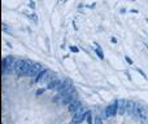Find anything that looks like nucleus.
<instances>
[{
  "instance_id": "1",
  "label": "nucleus",
  "mask_w": 148,
  "mask_h": 124,
  "mask_svg": "<svg viewBox=\"0 0 148 124\" xmlns=\"http://www.w3.org/2000/svg\"><path fill=\"white\" fill-rule=\"evenodd\" d=\"M31 63L33 62L27 61V60H16L14 67H13L16 75L17 76H27V73L31 67Z\"/></svg>"
},
{
  "instance_id": "2",
  "label": "nucleus",
  "mask_w": 148,
  "mask_h": 124,
  "mask_svg": "<svg viewBox=\"0 0 148 124\" xmlns=\"http://www.w3.org/2000/svg\"><path fill=\"white\" fill-rule=\"evenodd\" d=\"M74 89V85H73V81L70 80V79H66L65 81H62L61 85H60V88L57 89V96H60L62 98L64 96H66L68 93H69L70 91H73Z\"/></svg>"
},
{
  "instance_id": "3",
  "label": "nucleus",
  "mask_w": 148,
  "mask_h": 124,
  "mask_svg": "<svg viewBox=\"0 0 148 124\" xmlns=\"http://www.w3.org/2000/svg\"><path fill=\"white\" fill-rule=\"evenodd\" d=\"M87 112H88V110H86L83 106H82L81 109L77 110V111L73 114V119L70 120L69 124H78V123L84 122V120H86V117H87Z\"/></svg>"
},
{
  "instance_id": "4",
  "label": "nucleus",
  "mask_w": 148,
  "mask_h": 124,
  "mask_svg": "<svg viewBox=\"0 0 148 124\" xmlns=\"http://www.w3.org/2000/svg\"><path fill=\"white\" fill-rule=\"evenodd\" d=\"M118 110V100H114L112 104H109L104 110V118H112L114 115H117Z\"/></svg>"
},
{
  "instance_id": "5",
  "label": "nucleus",
  "mask_w": 148,
  "mask_h": 124,
  "mask_svg": "<svg viewBox=\"0 0 148 124\" xmlns=\"http://www.w3.org/2000/svg\"><path fill=\"white\" fill-rule=\"evenodd\" d=\"M14 63H16V58L13 56H7L5 58H3V71L9 74L10 70L14 67Z\"/></svg>"
},
{
  "instance_id": "6",
  "label": "nucleus",
  "mask_w": 148,
  "mask_h": 124,
  "mask_svg": "<svg viewBox=\"0 0 148 124\" xmlns=\"http://www.w3.org/2000/svg\"><path fill=\"white\" fill-rule=\"evenodd\" d=\"M77 100H78V93H77L75 89H73V91H70L69 93L66 94V96L62 97L60 104H61V105H70L72 102L77 101Z\"/></svg>"
},
{
  "instance_id": "7",
  "label": "nucleus",
  "mask_w": 148,
  "mask_h": 124,
  "mask_svg": "<svg viewBox=\"0 0 148 124\" xmlns=\"http://www.w3.org/2000/svg\"><path fill=\"white\" fill-rule=\"evenodd\" d=\"M42 68H43V66H42L39 62H33L31 63L30 70H29V73H27V76L29 78H35Z\"/></svg>"
},
{
  "instance_id": "8",
  "label": "nucleus",
  "mask_w": 148,
  "mask_h": 124,
  "mask_svg": "<svg viewBox=\"0 0 148 124\" xmlns=\"http://www.w3.org/2000/svg\"><path fill=\"white\" fill-rule=\"evenodd\" d=\"M61 83L62 81L56 76V78H53L48 84H47L46 89H49V91H57V89L60 88V85H61Z\"/></svg>"
},
{
  "instance_id": "9",
  "label": "nucleus",
  "mask_w": 148,
  "mask_h": 124,
  "mask_svg": "<svg viewBox=\"0 0 148 124\" xmlns=\"http://www.w3.org/2000/svg\"><path fill=\"white\" fill-rule=\"evenodd\" d=\"M126 105H127V100H118V115H125L126 114Z\"/></svg>"
},
{
  "instance_id": "10",
  "label": "nucleus",
  "mask_w": 148,
  "mask_h": 124,
  "mask_svg": "<svg viewBox=\"0 0 148 124\" xmlns=\"http://www.w3.org/2000/svg\"><path fill=\"white\" fill-rule=\"evenodd\" d=\"M135 105H136V102H134L133 100H127V105H126V114H127L129 117H131V118H133Z\"/></svg>"
},
{
  "instance_id": "11",
  "label": "nucleus",
  "mask_w": 148,
  "mask_h": 124,
  "mask_svg": "<svg viewBox=\"0 0 148 124\" xmlns=\"http://www.w3.org/2000/svg\"><path fill=\"white\" fill-rule=\"evenodd\" d=\"M82 107V102L79 101V100H77V101H74V102H72L70 105H68V110H69L70 112H75L77 110H79Z\"/></svg>"
},
{
  "instance_id": "12",
  "label": "nucleus",
  "mask_w": 148,
  "mask_h": 124,
  "mask_svg": "<svg viewBox=\"0 0 148 124\" xmlns=\"http://www.w3.org/2000/svg\"><path fill=\"white\" fill-rule=\"evenodd\" d=\"M48 71H49V70H48V68H46V67H43V68H42V70L39 71V74H38V75H36L35 78H34V83H40V81L43 80V78H44V76L47 75V73H48Z\"/></svg>"
},
{
  "instance_id": "13",
  "label": "nucleus",
  "mask_w": 148,
  "mask_h": 124,
  "mask_svg": "<svg viewBox=\"0 0 148 124\" xmlns=\"http://www.w3.org/2000/svg\"><path fill=\"white\" fill-rule=\"evenodd\" d=\"M95 53L97 54V57H99L100 60H104V53H103V49L100 45H97L96 44V48H95Z\"/></svg>"
},
{
  "instance_id": "14",
  "label": "nucleus",
  "mask_w": 148,
  "mask_h": 124,
  "mask_svg": "<svg viewBox=\"0 0 148 124\" xmlns=\"http://www.w3.org/2000/svg\"><path fill=\"white\" fill-rule=\"evenodd\" d=\"M86 122H87V124H94V122H92V112L90 111V110H88V112H87Z\"/></svg>"
},
{
  "instance_id": "15",
  "label": "nucleus",
  "mask_w": 148,
  "mask_h": 124,
  "mask_svg": "<svg viewBox=\"0 0 148 124\" xmlns=\"http://www.w3.org/2000/svg\"><path fill=\"white\" fill-rule=\"evenodd\" d=\"M1 27H3V30H4L7 34H10V28H9V26H8L7 23H3Z\"/></svg>"
},
{
  "instance_id": "16",
  "label": "nucleus",
  "mask_w": 148,
  "mask_h": 124,
  "mask_svg": "<svg viewBox=\"0 0 148 124\" xmlns=\"http://www.w3.org/2000/svg\"><path fill=\"white\" fill-rule=\"evenodd\" d=\"M135 70H136V71H138V73H139V74H140V75H142V76H143V78H144V79H147V74H146V73H144V71H143V70H142V68H139V67H135Z\"/></svg>"
},
{
  "instance_id": "17",
  "label": "nucleus",
  "mask_w": 148,
  "mask_h": 124,
  "mask_svg": "<svg viewBox=\"0 0 148 124\" xmlns=\"http://www.w3.org/2000/svg\"><path fill=\"white\" fill-rule=\"evenodd\" d=\"M94 124H104V123H103V118L101 117H96V118H95Z\"/></svg>"
},
{
  "instance_id": "18",
  "label": "nucleus",
  "mask_w": 148,
  "mask_h": 124,
  "mask_svg": "<svg viewBox=\"0 0 148 124\" xmlns=\"http://www.w3.org/2000/svg\"><path fill=\"white\" fill-rule=\"evenodd\" d=\"M29 18H30V20H33L34 22H38V17H36V16L34 14V13H31V14H29Z\"/></svg>"
},
{
  "instance_id": "19",
  "label": "nucleus",
  "mask_w": 148,
  "mask_h": 124,
  "mask_svg": "<svg viewBox=\"0 0 148 124\" xmlns=\"http://www.w3.org/2000/svg\"><path fill=\"white\" fill-rule=\"evenodd\" d=\"M69 49H70V52H73V53H78V52H79V49L77 48L75 45H70Z\"/></svg>"
},
{
  "instance_id": "20",
  "label": "nucleus",
  "mask_w": 148,
  "mask_h": 124,
  "mask_svg": "<svg viewBox=\"0 0 148 124\" xmlns=\"http://www.w3.org/2000/svg\"><path fill=\"white\" fill-rule=\"evenodd\" d=\"M44 91H46V88H39L38 91H36V96H42V94L44 93Z\"/></svg>"
},
{
  "instance_id": "21",
  "label": "nucleus",
  "mask_w": 148,
  "mask_h": 124,
  "mask_svg": "<svg viewBox=\"0 0 148 124\" xmlns=\"http://www.w3.org/2000/svg\"><path fill=\"white\" fill-rule=\"evenodd\" d=\"M125 60H126V62L129 63V65H134V62H133V60L130 58L129 56H125Z\"/></svg>"
},
{
  "instance_id": "22",
  "label": "nucleus",
  "mask_w": 148,
  "mask_h": 124,
  "mask_svg": "<svg viewBox=\"0 0 148 124\" xmlns=\"http://www.w3.org/2000/svg\"><path fill=\"white\" fill-rule=\"evenodd\" d=\"M29 8H31V10H34V9H35V3L30 1V3H29Z\"/></svg>"
},
{
  "instance_id": "23",
  "label": "nucleus",
  "mask_w": 148,
  "mask_h": 124,
  "mask_svg": "<svg viewBox=\"0 0 148 124\" xmlns=\"http://www.w3.org/2000/svg\"><path fill=\"white\" fill-rule=\"evenodd\" d=\"M110 43L116 44V43H117V39H116V38H114V36H112V38H110Z\"/></svg>"
},
{
  "instance_id": "24",
  "label": "nucleus",
  "mask_w": 148,
  "mask_h": 124,
  "mask_svg": "<svg viewBox=\"0 0 148 124\" xmlns=\"http://www.w3.org/2000/svg\"><path fill=\"white\" fill-rule=\"evenodd\" d=\"M125 74H126V76L129 78V80H131V76H130V74H129V71H127V70H125Z\"/></svg>"
},
{
  "instance_id": "25",
  "label": "nucleus",
  "mask_w": 148,
  "mask_h": 124,
  "mask_svg": "<svg viewBox=\"0 0 148 124\" xmlns=\"http://www.w3.org/2000/svg\"><path fill=\"white\" fill-rule=\"evenodd\" d=\"M146 21H147V23H148V18H147V20H146Z\"/></svg>"
}]
</instances>
